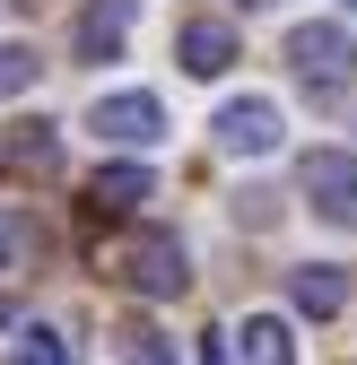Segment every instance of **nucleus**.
<instances>
[{"mask_svg": "<svg viewBox=\"0 0 357 365\" xmlns=\"http://www.w3.org/2000/svg\"><path fill=\"white\" fill-rule=\"evenodd\" d=\"M0 174H9V182H26V174L53 182V174H61V130H53V122H18L9 140H0Z\"/></svg>", "mask_w": 357, "mask_h": 365, "instance_id": "nucleus-6", "label": "nucleus"}, {"mask_svg": "<svg viewBox=\"0 0 357 365\" xmlns=\"http://www.w3.org/2000/svg\"><path fill=\"white\" fill-rule=\"evenodd\" d=\"M0 331H9V296H0Z\"/></svg>", "mask_w": 357, "mask_h": 365, "instance_id": "nucleus-17", "label": "nucleus"}, {"mask_svg": "<svg viewBox=\"0 0 357 365\" xmlns=\"http://www.w3.org/2000/svg\"><path fill=\"white\" fill-rule=\"evenodd\" d=\"M218 148H227V157H271L279 140H288V113L271 105V96H236V105H218Z\"/></svg>", "mask_w": 357, "mask_h": 365, "instance_id": "nucleus-4", "label": "nucleus"}, {"mask_svg": "<svg viewBox=\"0 0 357 365\" xmlns=\"http://www.w3.org/2000/svg\"><path fill=\"white\" fill-rule=\"evenodd\" d=\"M236 226H279V192H244L236 200Z\"/></svg>", "mask_w": 357, "mask_h": 365, "instance_id": "nucleus-15", "label": "nucleus"}, {"mask_svg": "<svg viewBox=\"0 0 357 365\" xmlns=\"http://www.w3.org/2000/svg\"><path fill=\"white\" fill-rule=\"evenodd\" d=\"M174 61H183L192 78H218V70H227V61H236V35H227V26H218V18H192L183 35H174Z\"/></svg>", "mask_w": 357, "mask_h": 365, "instance_id": "nucleus-9", "label": "nucleus"}, {"mask_svg": "<svg viewBox=\"0 0 357 365\" xmlns=\"http://www.w3.org/2000/svg\"><path fill=\"white\" fill-rule=\"evenodd\" d=\"M122 356H149V365H166V356H174V339H157L149 322H131V331H122Z\"/></svg>", "mask_w": 357, "mask_h": 365, "instance_id": "nucleus-14", "label": "nucleus"}, {"mask_svg": "<svg viewBox=\"0 0 357 365\" xmlns=\"http://www.w3.org/2000/svg\"><path fill=\"white\" fill-rule=\"evenodd\" d=\"M9 348H18V356H35V365H61V356H70V348L44 331V322H18V339H9Z\"/></svg>", "mask_w": 357, "mask_h": 365, "instance_id": "nucleus-12", "label": "nucleus"}, {"mask_svg": "<svg viewBox=\"0 0 357 365\" xmlns=\"http://www.w3.org/2000/svg\"><path fill=\"white\" fill-rule=\"evenodd\" d=\"M18 87H35V53L26 43H0V96H18Z\"/></svg>", "mask_w": 357, "mask_h": 365, "instance_id": "nucleus-13", "label": "nucleus"}, {"mask_svg": "<svg viewBox=\"0 0 357 365\" xmlns=\"http://www.w3.org/2000/svg\"><path fill=\"white\" fill-rule=\"evenodd\" d=\"M227 339H236V356H253V365H288V356H296V339H288L279 313H244V331H227Z\"/></svg>", "mask_w": 357, "mask_h": 365, "instance_id": "nucleus-11", "label": "nucleus"}, {"mask_svg": "<svg viewBox=\"0 0 357 365\" xmlns=\"http://www.w3.org/2000/svg\"><path fill=\"white\" fill-rule=\"evenodd\" d=\"M244 9H261V0H244Z\"/></svg>", "mask_w": 357, "mask_h": 365, "instance_id": "nucleus-18", "label": "nucleus"}, {"mask_svg": "<svg viewBox=\"0 0 357 365\" xmlns=\"http://www.w3.org/2000/svg\"><path fill=\"white\" fill-rule=\"evenodd\" d=\"M288 304L305 313V322H331V313L348 304V269H340V261H305V269H288Z\"/></svg>", "mask_w": 357, "mask_h": 365, "instance_id": "nucleus-7", "label": "nucleus"}, {"mask_svg": "<svg viewBox=\"0 0 357 365\" xmlns=\"http://www.w3.org/2000/svg\"><path fill=\"white\" fill-rule=\"evenodd\" d=\"M131 35V0H87L79 9V61H114Z\"/></svg>", "mask_w": 357, "mask_h": 365, "instance_id": "nucleus-8", "label": "nucleus"}, {"mask_svg": "<svg viewBox=\"0 0 357 365\" xmlns=\"http://www.w3.org/2000/svg\"><path fill=\"white\" fill-rule=\"evenodd\" d=\"M305 200H314V217H331V226H357V157L348 148H314L305 157Z\"/></svg>", "mask_w": 357, "mask_h": 365, "instance_id": "nucleus-5", "label": "nucleus"}, {"mask_svg": "<svg viewBox=\"0 0 357 365\" xmlns=\"http://www.w3.org/2000/svg\"><path fill=\"white\" fill-rule=\"evenodd\" d=\"M114 269H122L131 296H183V287H192V252L174 244L166 226H140V235L114 252Z\"/></svg>", "mask_w": 357, "mask_h": 365, "instance_id": "nucleus-1", "label": "nucleus"}, {"mask_svg": "<svg viewBox=\"0 0 357 365\" xmlns=\"http://www.w3.org/2000/svg\"><path fill=\"white\" fill-rule=\"evenodd\" d=\"M157 192V174L149 165H96V182H87V200H96L105 217H122V209H140Z\"/></svg>", "mask_w": 357, "mask_h": 365, "instance_id": "nucleus-10", "label": "nucleus"}, {"mask_svg": "<svg viewBox=\"0 0 357 365\" xmlns=\"http://www.w3.org/2000/svg\"><path fill=\"white\" fill-rule=\"evenodd\" d=\"M288 70H296L305 87H340V78L357 70V35H348V26H331V18L296 26V35H288Z\"/></svg>", "mask_w": 357, "mask_h": 365, "instance_id": "nucleus-2", "label": "nucleus"}, {"mask_svg": "<svg viewBox=\"0 0 357 365\" xmlns=\"http://www.w3.org/2000/svg\"><path fill=\"white\" fill-rule=\"evenodd\" d=\"M9 261H18V226L0 217V269H9Z\"/></svg>", "mask_w": 357, "mask_h": 365, "instance_id": "nucleus-16", "label": "nucleus"}, {"mask_svg": "<svg viewBox=\"0 0 357 365\" xmlns=\"http://www.w3.org/2000/svg\"><path fill=\"white\" fill-rule=\"evenodd\" d=\"M348 9H357V0H348Z\"/></svg>", "mask_w": 357, "mask_h": 365, "instance_id": "nucleus-19", "label": "nucleus"}, {"mask_svg": "<svg viewBox=\"0 0 357 365\" xmlns=\"http://www.w3.org/2000/svg\"><path fill=\"white\" fill-rule=\"evenodd\" d=\"M87 130L114 140V148H149V140H166V105L149 96V87H122V96H96V105H87Z\"/></svg>", "mask_w": 357, "mask_h": 365, "instance_id": "nucleus-3", "label": "nucleus"}]
</instances>
